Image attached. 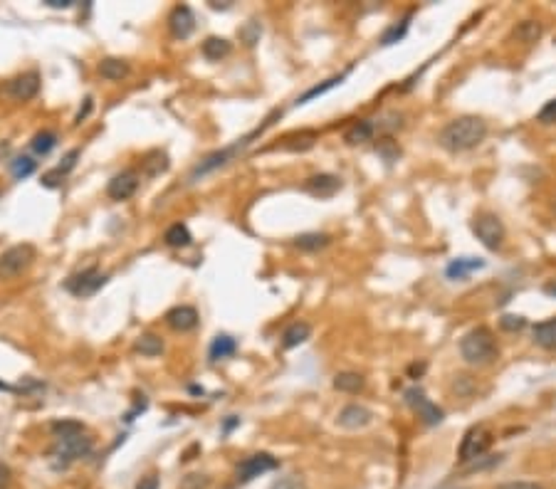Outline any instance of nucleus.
Here are the masks:
<instances>
[{
    "instance_id": "f257e3e1",
    "label": "nucleus",
    "mask_w": 556,
    "mask_h": 489,
    "mask_svg": "<svg viewBox=\"0 0 556 489\" xmlns=\"http://www.w3.org/2000/svg\"><path fill=\"white\" fill-rule=\"evenodd\" d=\"M487 136V124L480 117H458L443 126L437 134V144L450 153H462L480 146Z\"/></svg>"
},
{
    "instance_id": "f03ea898",
    "label": "nucleus",
    "mask_w": 556,
    "mask_h": 489,
    "mask_svg": "<svg viewBox=\"0 0 556 489\" xmlns=\"http://www.w3.org/2000/svg\"><path fill=\"white\" fill-rule=\"evenodd\" d=\"M460 356L470 366H489L500 356L497 338L487 326H475L460 338Z\"/></svg>"
},
{
    "instance_id": "7ed1b4c3",
    "label": "nucleus",
    "mask_w": 556,
    "mask_h": 489,
    "mask_svg": "<svg viewBox=\"0 0 556 489\" xmlns=\"http://www.w3.org/2000/svg\"><path fill=\"white\" fill-rule=\"evenodd\" d=\"M92 447H94V443H92V438L87 433L69 435V438H60L55 447L50 450L52 467H55V470H64V467H69L74 460H80V457L89 455Z\"/></svg>"
},
{
    "instance_id": "20e7f679",
    "label": "nucleus",
    "mask_w": 556,
    "mask_h": 489,
    "mask_svg": "<svg viewBox=\"0 0 556 489\" xmlns=\"http://www.w3.org/2000/svg\"><path fill=\"white\" fill-rule=\"evenodd\" d=\"M262 129H257L255 134H250V136H243V139H238L233 144V146H225V148H220V151H216V153H210V156H205L203 161L198 163L193 169V173H191V180H198V178H203V175H208V173H213V171H218V169H223L225 163H230L233 161L235 156H238L240 151H243L247 144H250V139L252 136H257L260 134Z\"/></svg>"
},
{
    "instance_id": "39448f33",
    "label": "nucleus",
    "mask_w": 556,
    "mask_h": 489,
    "mask_svg": "<svg viewBox=\"0 0 556 489\" xmlns=\"http://www.w3.org/2000/svg\"><path fill=\"white\" fill-rule=\"evenodd\" d=\"M472 232L477 235V240L483 242L487 250H500L502 242H505V225L502 220L492 213H480L472 220Z\"/></svg>"
},
{
    "instance_id": "423d86ee",
    "label": "nucleus",
    "mask_w": 556,
    "mask_h": 489,
    "mask_svg": "<svg viewBox=\"0 0 556 489\" xmlns=\"http://www.w3.org/2000/svg\"><path fill=\"white\" fill-rule=\"evenodd\" d=\"M35 259V248L23 242V245H12L6 252L0 255V277L3 280H12L23 270H28Z\"/></svg>"
},
{
    "instance_id": "0eeeda50",
    "label": "nucleus",
    "mask_w": 556,
    "mask_h": 489,
    "mask_svg": "<svg viewBox=\"0 0 556 489\" xmlns=\"http://www.w3.org/2000/svg\"><path fill=\"white\" fill-rule=\"evenodd\" d=\"M489 445H492V433H489L485 425H475L470 427L460 443V462H472V460H480L485 452L489 450Z\"/></svg>"
},
{
    "instance_id": "6e6552de",
    "label": "nucleus",
    "mask_w": 556,
    "mask_h": 489,
    "mask_svg": "<svg viewBox=\"0 0 556 489\" xmlns=\"http://www.w3.org/2000/svg\"><path fill=\"white\" fill-rule=\"evenodd\" d=\"M104 282H107V277H104L97 267H87V270L69 277V280L64 282V289H67L69 294H74V297L85 299V297H92V294H97L99 289L104 287Z\"/></svg>"
},
{
    "instance_id": "1a4fd4ad",
    "label": "nucleus",
    "mask_w": 556,
    "mask_h": 489,
    "mask_svg": "<svg viewBox=\"0 0 556 489\" xmlns=\"http://www.w3.org/2000/svg\"><path fill=\"white\" fill-rule=\"evenodd\" d=\"M403 395H406V403L418 413V418L426 422V425H437V422H443L445 413L440 411V408H437V405L433 403V400L428 398L420 388H408Z\"/></svg>"
},
{
    "instance_id": "9d476101",
    "label": "nucleus",
    "mask_w": 556,
    "mask_h": 489,
    "mask_svg": "<svg viewBox=\"0 0 556 489\" xmlns=\"http://www.w3.org/2000/svg\"><path fill=\"white\" fill-rule=\"evenodd\" d=\"M277 465L279 462L270 452H257V455L245 457L238 465V482H250V479L260 477V474L272 472V470H277Z\"/></svg>"
},
{
    "instance_id": "9b49d317",
    "label": "nucleus",
    "mask_w": 556,
    "mask_h": 489,
    "mask_svg": "<svg viewBox=\"0 0 556 489\" xmlns=\"http://www.w3.org/2000/svg\"><path fill=\"white\" fill-rule=\"evenodd\" d=\"M40 92V74L37 72H25L12 77L6 85V94L15 101H28Z\"/></svg>"
},
{
    "instance_id": "f8f14e48",
    "label": "nucleus",
    "mask_w": 556,
    "mask_h": 489,
    "mask_svg": "<svg viewBox=\"0 0 556 489\" xmlns=\"http://www.w3.org/2000/svg\"><path fill=\"white\" fill-rule=\"evenodd\" d=\"M139 173L137 171H121V173H116L112 180H109L107 186V196L112 198V200H129L134 193L139 191Z\"/></svg>"
},
{
    "instance_id": "ddd939ff",
    "label": "nucleus",
    "mask_w": 556,
    "mask_h": 489,
    "mask_svg": "<svg viewBox=\"0 0 556 489\" xmlns=\"http://www.w3.org/2000/svg\"><path fill=\"white\" fill-rule=\"evenodd\" d=\"M168 28H171V35L176 40H188L196 30L193 10L188 6H176L173 12L168 15Z\"/></svg>"
},
{
    "instance_id": "4468645a",
    "label": "nucleus",
    "mask_w": 556,
    "mask_h": 489,
    "mask_svg": "<svg viewBox=\"0 0 556 489\" xmlns=\"http://www.w3.org/2000/svg\"><path fill=\"white\" fill-rule=\"evenodd\" d=\"M304 191L314 198H331L341 191V178L331 173H319L304 183Z\"/></svg>"
},
{
    "instance_id": "2eb2a0df",
    "label": "nucleus",
    "mask_w": 556,
    "mask_h": 489,
    "mask_svg": "<svg viewBox=\"0 0 556 489\" xmlns=\"http://www.w3.org/2000/svg\"><path fill=\"white\" fill-rule=\"evenodd\" d=\"M371 420H374V413L358 403H351V405H347V408H341V413L336 415V422H339L341 427H347V430L366 427Z\"/></svg>"
},
{
    "instance_id": "dca6fc26",
    "label": "nucleus",
    "mask_w": 556,
    "mask_h": 489,
    "mask_svg": "<svg viewBox=\"0 0 556 489\" xmlns=\"http://www.w3.org/2000/svg\"><path fill=\"white\" fill-rule=\"evenodd\" d=\"M166 324L173 329V332H191L198 326V311L193 307H173V309L166 314Z\"/></svg>"
},
{
    "instance_id": "f3484780",
    "label": "nucleus",
    "mask_w": 556,
    "mask_h": 489,
    "mask_svg": "<svg viewBox=\"0 0 556 489\" xmlns=\"http://www.w3.org/2000/svg\"><path fill=\"white\" fill-rule=\"evenodd\" d=\"M534 334V343L541 346L546 351H556V316L554 319L539 321V324L532 329Z\"/></svg>"
},
{
    "instance_id": "a211bd4d",
    "label": "nucleus",
    "mask_w": 556,
    "mask_h": 489,
    "mask_svg": "<svg viewBox=\"0 0 556 489\" xmlns=\"http://www.w3.org/2000/svg\"><path fill=\"white\" fill-rule=\"evenodd\" d=\"M485 267V259H475V257H460V259H453V262L448 264V270H445V275L450 277V280H465L470 272L475 270H483Z\"/></svg>"
},
{
    "instance_id": "6ab92c4d",
    "label": "nucleus",
    "mask_w": 556,
    "mask_h": 489,
    "mask_svg": "<svg viewBox=\"0 0 556 489\" xmlns=\"http://www.w3.org/2000/svg\"><path fill=\"white\" fill-rule=\"evenodd\" d=\"M309 334H312V326L306 324V321H295V324H290L284 329L282 346L284 349H295V346H299V343H304L309 338Z\"/></svg>"
},
{
    "instance_id": "aec40b11",
    "label": "nucleus",
    "mask_w": 556,
    "mask_h": 489,
    "mask_svg": "<svg viewBox=\"0 0 556 489\" xmlns=\"http://www.w3.org/2000/svg\"><path fill=\"white\" fill-rule=\"evenodd\" d=\"M349 72H351V67H349V69H344V72H341V74H336V77L327 79V82H324V85H317V87H312V89H306L304 94H302L299 99L295 101V104H297V107H302V104H306V101H312L314 96H322V94H327V92H329V89H334V87H339L341 82H344V79L349 77Z\"/></svg>"
},
{
    "instance_id": "412c9836",
    "label": "nucleus",
    "mask_w": 556,
    "mask_h": 489,
    "mask_svg": "<svg viewBox=\"0 0 556 489\" xmlns=\"http://www.w3.org/2000/svg\"><path fill=\"white\" fill-rule=\"evenodd\" d=\"M235 351H238V341H235L233 336H227V334H220V336H216L213 343H210V361L230 359Z\"/></svg>"
},
{
    "instance_id": "4be33fe9",
    "label": "nucleus",
    "mask_w": 556,
    "mask_h": 489,
    "mask_svg": "<svg viewBox=\"0 0 556 489\" xmlns=\"http://www.w3.org/2000/svg\"><path fill=\"white\" fill-rule=\"evenodd\" d=\"M230 50H233V45L225 37H208L203 42V57L210 62H220L223 57L230 55Z\"/></svg>"
},
{
    "instance_id": "5701e85b",
    "label": "nucleus",
    "mask_w": 556,
    "mask_h": 489,
    "mask_svg": "<svg viewBox=\"0 0 556 489\" xmlns=\"http://www.w3.org/2000/svg\"><path fill=\"white\" fill-rule=\"evenodd\" d=\"M331 237L327 232H304V235L295 237V248L304 250V252H317V250L327 248Z\"/></svg>"
},
{
    "instance_id": "b1692460",
    "label": "nucleus",
    "mask_w": 556,
    "mask_h": 489,
    "mask_svg": "<svg viewBox=\"0 0 556 489\" xmlns=\"http://www.w3.org/2000/svg\"><path fill=\"white\" fill-rule=\"evenodd\" d=\"M99 74H102L104 79L119 82V79H124L126 74H129V65H126L124 60H116V57H107V60L99 62Z\"/></svg>"
},
{
    "instance_id": "393cba45",
    "label": "nucleus",
    "mask_w": 556,
    "mask_h": 489,
    "mask_svg": "<svg viewBox=\"0 0 556 489\" xmlns=\"http://www.w3.org/2000/svg\"><path fill=\"white\" fill-rule=\"evenodd\" d=\"M371 139H374V124H371V121H354L347 129V134H344V141L351 144V146L363 144V141H371Z\"/></svg>"
},
{
    "instance_id": "a878e982",
    "label": "nucleus",
    "mask_w": 556,
    "mask_h": 489,
    "mask_svg": "<svg viewBox=\"0 0 556 489\" xmlns=\"http://www.w3.org/2000/svg\"><path fill=\"white\" fill-rule=\"evenodd\" d=\"M134 349H137L141 356L153 359V356L164 354V338L156 336V334H141V336L137 338V346H134Z\"/></svg>"
},
{
    "instance_id": "bb28decb",
    "label": "nucleus",
    "mask_w": 556,
    "mask_h": 489,
    "mask_svg": "<svg viewBox=\"0 0 556 489\" xmlns=\"http://www.w3.org/2000/svg\"><path fill=\"white\" fill-rule=\"evenodd\" d=\"M164 240L168 248H188V245L193 242V235H191V230H188L183 223H176V225H171L168 230H166Z\"/></svg>"
},
{
    "instance_id": "cd10ccee",
    "label": "nucleus",
    "mask_w": 556,
    "mask_h": 489,
    "mask_svg": "<svg viewBox=\"0 0 556 489\" xmlns=\"http://www.w3.org/2000/svg\"><path fill=\"white\" fill-rule=\"evenodd\" d=\"M334 388L344 391V393H358V391L363 388V376H361V373H354V371L336 373Z\"/></svg>"
},
{
    "instance_id": "c85d7f7f",
    "label": "nucleus",
    "mask_w": 556,
    "mask_h": 489,
    "mask_svg": "<svg viewBox=\"0 0 556 489\" xmlns=\"http://www.w3.org/2000/svg\"><path fill=\"white\" fill-rule=\"evenodd\" d=\"M144 171H146V175H151V178L153 175L166 173V171H168V156L161 151L148 153V156L144 158Z\"/></svg>"
},
{
    "instance_id": "c756f323",
    "label": "nucleus",
    "mask_w": 556,
    "mask_h": 489,
    "mask_svg": "<svg viewBox=\"0 0 556 489\" xmlns=\"http://www.w3.org/2000/svg\"><path fill=\"white\" fill-rule=\"evenodd\" d=\"M52 435H55L57 440L60 438H69V435H80V433H87L85 425H82L80 420H55L50 425Z\"/></svg>"
},
{
    "instance_id": "7c9ffc66",
    "label": "nucleus",
    "mask_w": 556,
    "mask_h": 489,
    "mask_svg": "<svg viewBox=\"0 0 556 489\" xmlns=\"http://www.w3.org/2000/svg\"><path fill=\"white\" fill-rule=\"evenodd\" d=\"M408 25H410V15H406L403 20H401V23L391 25V28H388L386 33L381 35V45H383V47L396 45L398 40H403V37H406V33H408Z\"/></svg>"
},
{
    "instance_id": "2f4dec72",
    "label": "nucleus",
    "mask_w": 556,
    "mask_h": 489,
    "mask_svg": "<svg viewBox=\"0 0 556 489\" xmlns=\"http://www.w3.org/2000/svg\"><path fill=\"white\" fill-rule=\"evenodd\" d=\"M30 146H33V151L37 153V156H47V153L57 146V134L55 131H40V134H35Z\"/></svg>"
},
{
    "instance_id": "473e14b6",
    "label": "nucleus",
    "mask_w": 556,
    "mask_h": 489,
    "mask_svg": "<svg viewBox=\"0 0 556 489\" xmlns=\"http://www.w3.org/2000/svg\"><path fill=\"white\" fill-rule=\"evenodd\" d=\"M35 169H37V161H33L30 156H17L15 161H12V166H10L12 175H15L17 180H23V178H28V175H33Z\"/></svg>"
},
{
    "instance_id": "72a5a7b5",
    "label": "nucleus",
    "mask_w": 556,
    "mask_h": 489,
    "mask_svg": "<svg viewBox=\"0 0 556 489\" xmlns=\"http://www.w3.org/2000/svg\"><path fill=\"white\" fill-rule=\"evenodd\" d=\"M514 35L522 40V42H537V40H539V35H541V25L534 23V20H524V23L516 25Z\"/></svg>"
},
{
    "instance_id": "f704fd0d",
    "label": "nucleus",
    "mask_w": 556,
    "mask_h": 489,
    "mask_svg": "<svg viewBox=\"0 0 556 489\" xmlns=\"http://www.w3.org/2000/svg\"><path fill=\"white\" fill-rule=\"evenodd\" d=\"M210 487V477L208 474H200V472H191L181 479L178 489H208Z\"/></svg>"
},
{
    "instance_id": "c9c22d12",
    "label": "nucleus",
    "mask_w": 556,
    "mask_h": 489,
    "mask_svg": "<svg viewBox=\"0 0 556 489\" xmlns=\"http://www.w3.org/2000/svg\"><path fill=\"white\" fill-rule=\"evenodd\" d=\"M537 121H541V124H556V99L546 101L544 107H541V112L537 114Z\"/></svg>"
},
{
    "instance_id": "e433bc0d",
    "label": "nucleus",
    "mask_w": 556,
    "mask_h": 489,
    "mask_svg": "<svg viewBox=\"0 0 556 489\" xmlns=\"http://www.w3.org/2000/svg\"><path fill=\"white\" fill-rule=\"evenodd\" d=\"M260 33H262L260 25H257L255 20H250V23H247L243 30H240V37H243L245 42H247V45H255L257 40H260Z\"/></svg>"
},
{
    "instance_id": "4c0bfd02",
    "label": "nucleus",
    "mask_w": 556,
    "mask_h": 489,
    "mask_svg": "<svg viewBox=\"0 0 556 489\" xmlns=\"http://www.w3.org/2000/svg\"><path fill=\"white\" fill-rule=\"evenodd\" d=\"M502 329H507V332H519V329H524L527 326V321H524V316H514V314H505L500 319Z\"/></svg>"
},
{
    "instance_id": "58836bf2",
    "label": "nucleus",
    "mask_w": 556,
    "mask_h": 489,
    "mask_svg": "<svg viewBox=\"0 0 556 489\" xmlns=\"http://www.w3.org/2000/svg\"><path fill=\"white\" fill-rule=\"evenodd\" d=\"M77 158H80V148H72V151H69L67 156L62 158V163L57 166V171H60V173H62V175H67L69 171L74 169V163H77Z\"/></svg>"
},
{
    "instance_id": "ea45409f",
    "label": "nucleus",
    "mask_w": 556,
    "mask_h": 489,
    "mask_svg": "<svg viewBox=\"0 0 556 489\" xmlns=\"http://www.w3.org/2000/svg\"><path fill=\"white\" fill-rule=\"evenodd\" d=\"M62 180H64V175L55 169V171H47V173L42 175L40 183H42V186H45V188H57V186H62Z\"/></svg>"
},
{
    "instance_id": "a19ab883",
    "label": "nucleus",
    "mask_w": 556,
    "mask_h": 489,
    "mask_svg": "<svg viewBox=\"0 0 556 489\" xmlns=\"http://www.w3.org/2000/svg\"><path fill=\"white\" fill-rule=\"evenodd\" d=\"M272 489H306L299 477H282L272 484Z\"/></svg>"
},
{
    "instance_id": "79ce46f5",
    "label": "nucleus",
    "mask_w": 556,
    "mask_h": 489,
    "mask_svg": "<svg viewBox=\"0 0 556 489\" xmlns=\"http://www.w3.org/2000/svg\"><path fill=\"white\" fill-rule=\"evenodd\" d=\"M137 489H159V477L156 474H146V477L139 479Z\"/></svg>"
},
{
    "instance_id": "37998d69",
    "label": "nucleus",
    "mask_w": 556,
    "mask_h": 489,
    "mask_svg": "<svg viewBox=\"0 0 556 489\" xmlns=\"http://www.w3.org/2000/svg\"><path fill=\"white\" fill-rule=\"evenodd\" d=\"M497 489H541L539 484H534V482H505V484H500Z\"/></svg>"
},
{
    "instance_id": "c03bdc74",
    "label": "nucleus",
    "mask_w": 556,
    "mask_h": 489,
    "mask_svg": "<svg viewBox=\"0 0 556 489\" xmlns=\"http://www.w3.org/2000/svg\"><path fill=\"white\" fill-rule=\"evenodd\" d=\"M10 484V470L6 465H0V489H6Z\"/></svg>"
},
{
    "instance_id": "a18cd8bd",
    "label": "nucleus",
    "mask_w": 556,
    "mask_h": 489,
    "mask_svg": "<svg viewBox=\"0 0 556 489\" xmlns=\"http://www.w3.org/2000/svg\"><path fill=\"white\" fill-rule=\"evenodd\" d=\"M238 425H240V418L230 415L225 422H223V433H230V430H233V427H238Z\"/></svg>"
},
{
    "instance_id": "49530a36",
    "label": "nucleus",
    "mask_w": 556,
    "mask_h": 489,
    "mask_svg": "<svg viewBox=\"0 0 556 489\" xmlns=\"http://www.w3.org/2000/svg\"><path fill=\"white\" fill-rule=\"evenodd\" d=\"M45 6H50V8H72V0H45Z\"/></svg>"
},
{
    "instance_id": "de8ad7c7",
    "label": "nucleus",
    "mask_w": 556,
    "mask_h": 489,
    "mask_svg": "<svg viewBox=\"0 0 556 489\" xmlns=\"http://www.w3.org/2000/svg\"><path fill=\"white\" fill-rule=\"evenodd\" d=\"M89 112H92V99H85V109H80V114H77V119H74V124H80Z\"/></svg>"
},
{
    "instance_id": "09e8293b",
    "label": "nucleus",
    "mask_w": 556,
    "mask_h": 489,
    "mask_svg": "<svg viewBox=\"0 0 556 489\" xmlns=\"http://www.w3.org/2000/svg\"><path fill=\"white\" fill-rule=\"evenodd\" d=\"M544 292L549 294V297H554V299H556V280H554V282H549V284H544Z\"/></svg>"
},
{
    "instance_id": "8fccbe9b",
    "label": "nucleus",
    "mask_w": 556,
    "mask_h": 489,
    "mask_svg": "<svg viewBox=\"0 0 556 489\" xmlns=\"http://www.w3.org/2000/svg\"><path fill=\"white\" fill-rule=\"evenodd\" d=\"M8 151H10V146H8V141H0V158L6 156Z\"/></svg>"
}]
</instances>
